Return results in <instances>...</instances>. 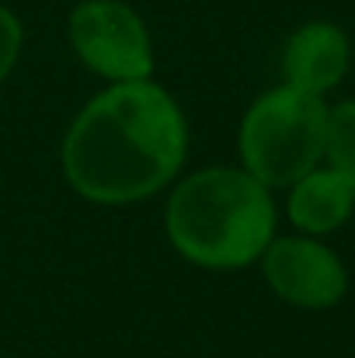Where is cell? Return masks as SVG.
Here are the masks:
<instances>
[{"mask_svg": "<svg viewBox=\"0 0 355 358\" xmlns=\"http://www.w3.org/2000/svg\"><path fill=\"white\" fill-rule=\"evenodd\" d=\"M185 146L178 101L150 80H125L74 119L63 139V174L84 199L125 206L160 192L178 174Z\"/></svg>", "mask_w": 355, "mask_h": 358, "instance_id": "1", "label": "cell"}, {"mask_svg": "<svg viewBox=\"0 0 355 358\" xmlns=\"http://www.w3.org/2000/svg\"><path fill=\"white\" fill-rule=\"evenodd\" d=\"M275 234L268 188L237 167H206L185 178L167 202L174 250L202 268H244Z\"/></svg>", "mask_w": 355, "mask_h": 358, "instance_id": "2", "label": "cell"}, {"mask_svg": "<svg viewBox=\"0 0 355 358\" xmlns=\"http://www.w3.org/2000/svg\"><path fill=\"white\" fill-rule=\"evenodd\" d=\"M328 108L317 94L275 87L261 94L240 122V160L265 188H286L324 157Z\"/></svg>", "mask_w": 355, "mask_h": 358, "instance_id": "3", "label": "cell"}, {"mask_svg": "<svg viewBox=\"0 0 355 358\" xmlns=\"http://www.w3.org/2000/svg\"><path fill=\"white\" fill-rule=\"evenodd\" d=\"M70 45L95 73L125 80H150L153 45L146 24L122 0H84L70 14Z\"/></svg>", "mask_w": 355, "mask_h": 358, "instance_id": "4", "label": "cell"}, {"mask_svg": "<svg viewBox=\"0 0 355 358\" xmlns=\"http://www.w3.org/2000/svg\"><path fill=\"white\" fill-rule=\"evenodd\" d=\"M261 271L272 292L303 310H328L345 296V268L338 254L317 240L282 237L261 250Z\"/></svg>", "mask_w": 355, "mask_h": 358, "instance_id": "5", "label": "cell"}, {"mask_svg": "<svg viewBox=\"0 0 355 358\" xmlns=\"http://www.w3.org/2000/svg\"><path fill=\"white\" fill-rule=\"evenodd\" d=\"M286 84L307 94L331 91L349 70V38L331 21H310L296 28L282 52Z\"/></svg>", "mask_w": 355, "mask_h": 358, "instance_id": "6", "label": "cell"}, {"mask_svg": "<svg viewBox=\"0 0 355 358\" xmlns=\"http://www.w3.org/2000/svg\"><path fill=\"white\" fill-rule=\"evenodd\" d=\"M355 206V188L338 171H310L293 181L289 195V220L307 234H331L338 230Z\"/></svg>", "mask_w": 355, "mask_h": 358, "instance_id": "7", "label": "cell"}, {"mask_svg": "<svg viewBox=\"0 0 355 358\" xmlns=\"http://www.w3.org/2000/svg\"><path fill=\"white\" fill-rule=\"evenodd\" d=\"M324 153L331 160V171H338L355 188V101H342L335 112H328Z\"/></svg>", "mask_w": 355, "mask_h": 358, "instance_id": "8", "label": "cell"}, {"mask_svg": "<svg viewBox=\"0 0 355 358\" xmlns=\"http://www.w3.org/2000/svg\"><path fill=\"white\" fill-rule=\"evenodd\" d=\"M21 42H25L21 21L14 17V10L0 7V80L14 70V63L21 56Z\"/></svg>", "mask_w": 355, "mask_h": 358, "instance_id": "9", "label": "cell"}]
</instances>
